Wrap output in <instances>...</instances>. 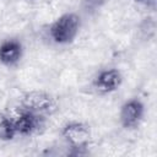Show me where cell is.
<instances>
[{"label":"cell","mask_w":157,"mask_h":157,"mask_svg":"<svg viewBox=\"0 0 157 157\" xmlns=\"http://www.w3.org/2000/svg\"><path fill=\"white\" fill-rule=\"evenodd\" d=\"M80 21L74 13L63 15L50 28L52 38L58 43H67L75 38L78 32Z\"/></svg>","instance_id":"cell-1"},{"label":"cell","mask_w":157,"mask_h":157,"mask_svg":"<svg viewBox=\"0 0 157 157\" xmlns=\"http://www.w3.org/2000/svg\"><path fill=\"white\" fill-rule=\"evenodd\" d=\"M22 107L33 113V114H47V113H52L53 109L55 108L54 101L53 98L44 93V92H29L27 94H25L23 99H22Z\"/></svg>","instance_id":"cell-2"},{"label":"cell","mask_w":157,"mask_h":157,"mask_svg":"<svg viewBox=\"0 0 157 157\" xmlns=\"http://www.w3.org/2000/svg\"><path fill=\"white\" fill-rule=\"evenodd\" d=\"M64 137L72 147H83L90 140L88 128L80 123H71L63 130Z\"/></svg>","instance_id":"cell-3"},{"label":"cell","mask_w":157,"mask_h":157,"mask_svg":"<svg viewBox=\"0 0 157 157\" xmlns=\"http://www.w3.org/2000/svg\"><path fill=\"white\" fill-rule=\"evenodd\" d=\"M142 104L139 101H129L126 102L120 112V120L123 123L124 126L130 128V126H135L137 124V121L141 119L142 117Z\"/></svg>","instance_id":"cell-4"},{"label":"cell","mask_w":157,"mask_h":157,"mask_svg":"<svg viewBox=\"0 0 157 157\" xmlns=\"http://www.w3.org/2000/svg\"><path fill=\"white\" fill-rule=\"evenodd\" d=\"M120 81L121 77L119 71L110 69V70H104L98 75L96 80V86L102 92H110L120 85Z\"/></svg>","instance_id":"cell-5"},{"label":"cell","mask_w":157,"mask_h":157,"mask_svg":"<svg viewBox=\"0 0 157 157\" xmlns=\"http://www.w3.org/2000/svg\"><path fill=\"white\" fill-rule=\"evenodd\" d=\"M21 56V45L16 40H7L0 47V61L5 65H12Z\"/></svg>","instance_id":"cell-6"},{"label":"cell","mask_w":157,"mask_h":157,"mask_svg":"<svg viewBox=\"0 0 157 157\" xmlns=\"http://www.w3.org/2000/svg\"><path fill=\"white\" fill-rule=\"evenodd\" d=\"M16 134L12 121L0 112V139L7 140Z\"/></svg>","instance_id":"cell-7"}]
</instances>
